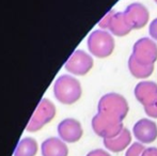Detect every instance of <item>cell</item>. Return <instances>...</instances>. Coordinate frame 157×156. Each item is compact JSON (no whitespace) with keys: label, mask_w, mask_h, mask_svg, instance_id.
Returning a JSON list of instances; mask_svg holds the SVG:
<instances>
[{"label":"cell","mask_w":157,"mask_h":156,"mask_svg":"<svg viewBox=\"0 0 157 156\" xmlns=\"http://www.w3.org/2000/svg\"><path fill=\"white\" fill-rule=\"evenodd\" d=\"M132 56L138 63L154 65L157 61V44L149 38L139 39L132 46Z\"/></svg>","instance_id":"8992f818"},{"label":"cell","mask_w":157,"mask_h":156,"mask_svg":"<svg viewBox=\"0 0 157 156\" xmlns=\"http://www.w3.org/2000/svg\"><path fill=\"white\" fill-rule=\"evenodd\" d=\"M93 58L85 50L77 49L65 62V69L74 75L83 76L93 67Z\"/></svg>","instance_id":"52a82bcc"},{"label":"cell","mask_w":157,"mask_h":156,"mask_svg":"<svg viewBox=\"0 0 157 156\" xmlns=\"http://www.w3.org/2000/svg\"><path fill=\"white\" fill-rule=\"evenodd\" d=\"M87 156H111L107 151L103 150V149H95V150L90 151L87 154Z\"/></svg>","instance_id":"44dd1931"},{"label":"cell","mask_w":157,"mask_h":156,"mask_svg":"<svg viewBox=\"0 0 157 156\" xmlns=\"http://www.w3.org/2000/svg\"><path fill=\"white\" fill-rule=\"evenodd\" d=\"M41 153L42 156H67L68 148L60 138L50 137L43 141Z\"/></svg>","instance_id":"4fadbf2b"},{"label":"cell","mask_w":157,"mask_h":156,"mask_svg":"<svg viewBox=\"0 0 157 156\" xmlns=\"http://www.w3.org/2000/svg\"><path fill=\"white\" fill-rule=\"evenodd\" d=\"M58 136L65 143H75L79 141L83 135L81 123L73 118H66L59 123L57 127Z\"/></svg>","instance_id":"ba28073f"},{"label":"cell","mask_w":157,"mask_h":156,"mask_svg":"<svg viewBox=\"0 0 157 156\" xmlns=\"http://www.w3.org/2000/svg\"><path fill=\"white\" fill-rule=\"evenodd\" d=\"M114 13H116V11H114V10H110L109 12H108L107 14H106L105 16H104L103 18H101V21H99L98 26L103 30L108 29V28H109V25H110V23H111L112 16H113Z\"/></svg>","instance_id":"ac0fdd59"},{"label":"cell","mask_w":157,"mask_h":156,"mask_svg":"<svg viewBox=\"0 0 157 156\" xmlns=\"http://www.w3.org/2000/svg\"><path fill=\"white\" fill-rule=\"evenodd\" d=\"M145 150V146L140 142H134L126 150L125 156H142Z\"/></svg>","instance_id":"e0dca14e"},{"label":"cell","mask_w":157,"mask_h":156,"mask_svg":"<svg viewBox=\"0 0 157 156\" xmlns=\"http://www.w3.org/2000/svg\"><path fill=\"white\" fill-rule=\"evenodd\" d=\"M144 111L147 115V117L152 119H157V102L151 106L144 107Z\"/></svg>","instance_id":"d6986e66"},{"label":"cell","mask_w":157,"mask_h":156,"mask_svg":"<svg viewBox=\"0 0 157 156\" xmlns=\"http://www.w3.org/2000/svg\"><path fill=\"white\" fill-rule=\"evenodd\" d=\"M55 116H56L55 104L48 98H42L26 126V131L29 133H35L40 131L46 124L52 122Z\"/></svg>","instance_id":"5b68a950"},{"label":"cell","mask_w":157,"mask_h":156,"mask_svg":"<svg viewBox=\"0 0 157 156\" xmlns=\"http://www.w3.org/2000/svg\"><path fill=\"white\" fill-rule=\"evenodd\" d=\"M124 16L129 25V27L132 29H141L145 27L149 21L150 13L147 9L139 2L130 3L124 11Z\"/></svg>","instance_id":"9c48e42d"},{"label":"cell","mask_w":157,"mask_h":156,"mask_svg":"<svg viewBox=\"0 0 157 156\" xmlns=\"http://www.w3.org/2000/svg\"><path fill=\"white\" fill-rule=\"evenodd\" d=\"M129 111V106L123 95L110 92L101 97L97 105V112L123 121Z\"/></svg>","instance_id":"7a4b0ae2"},{"label":"cell","mask_w":157,"mask_h":156,"mask_svg":"<svg viewBox=\"0 0 157 156\" xmlns=\"http://www.w3.org/2000/svg\"><path fill=\"white\" fill-rule=\"evenodd\" d=\"M142 156H157V148L156 146H150L145 148Z\"/></svg>","instance_id":"7402d4cb"},{"label":"cell","mask_w":157,"mask_h":156,"mask_svg":"<svg viewBox=\"0 0 157 156\" xmlns=\"http://www.w3.org/2000/svg\"><path fill=\"white\" fill-rule=\"evenodd\" d=\"M108 29L110 30V33L117 36H125L132 31V28L126 21L123 12L114 13Z\"/></svg>","instance_id":"5bb4252c"},{"label":"cell","mask_w":157,"mask_h":156,"mask_svg":"<svg viewBox=\"0 0 157 156\" xmlns=\"http://www.w3.org/2000/svg\"><path fill=\"white\" fill-rule=\"evenodd\" d=\"M91 125L94 133L103 139H112L120 135L124 128L123 121L99 112H97L92 119Z\"/></svg>","instance_id":"277c9868"},{"label":"cell","mask_w":157,"mask_h":156,"mask_svg":"<svg viewBox=\"0 0 157 156\" xmlns=\"http://www.w3.org/2000/svg\"><path fill=\"white\" fill-rule=\"evenodd\" d=\"M132 134H130V131L124 127L120 135L112 138V139H104L103 143L104 146L110 152L120 153L124 150H127L128 146L132 143Z\"/></svg>","instance_id":"7c38bea8"},{"label":"cell","mask_w":157,"mask_h":156,"mask_svg":"<svg viewBox=\"0 0 157 156\" xmlns=\"http://www.w3.org/2000/svg\"><path fill=\"white\" fill-rule=\"evenodd\" d=\"M149 32H150V36H152V39L157 41V17L155 19H153L152 23L150 24Z\"/></svg>","instance_id":"ffe728a7"},{"label":"cell","mask_w":157,"mask_h":156,"mask_svg":"<svg viewBox=\"0 0 157 156\" xmlns=\"http://www.w3.org/2000/svg\"><path fill=\"white\" fill-rule=\"evenodd\" d=\"M128 70H129L130 74L134 77L138 79H145L149 78L150 76L153 74L154 71V65H143L138 63L134 59V57L130 55L128 58Z\"/></svg>","instance_id":"2e32d148"},{"label":"cell","mask_w":157,"mask_h":156,"mask_svg":"<svg viewBox=\"0 0 157 156\" xmlns=\"http://www.w3.org/2000/svg\"><path fill=\"white\" fill-rule=\"evenodd\" d=\"M37 150L39 146L36 140L31 137H25L18 141L13 156H35Z\"/></svg>","instance_id":"9a60e30c"},{"label":"cell","mask_w":157,"mask_h":156,"mask_svg":"<svg viewBox=\"0 0 157 156\" xmlns=\"http://www.w3.org/2000/svg\"><path fill=\"white\" fill-rule=\"evenodd\" d=\"M88 49L96 58H107L114 50V39L106 30H94L88 38Z\"/></svg>","instance_id":"3957f363"},{"label":"cell","mask_w":157,"mask_h":156,"mask_svg":"<svg viewBox=\"0 0 157 156\" xmlns=\"http://www.w3.org/2000/svg\"><path fill=\"white\" fill-rule=\"evenodd\" d=\"M132 134L140 143H152L157 139V124L150 119H140L135 123Z\"/></svg>","instance_id":"30bf717a"},{"label":"cell","mask_w":157,"mask_h":156,"mask_svg":"<svg viewBox=\"0 0 157 156\" xmlns=\"http://www.w3.org/2000/svg\"><path fill=\"white\" fill-rule=\"evenodd\" d=\"M136 100L144 107L151 106L157 102V83L154 81L143 80L137 83L134 90Z\"/></svg>","instance_id":"8fae6325"},{"label":"cell","mask_w":157,"mask_h":156,"mask_svg":"<svg viewBox=\"0 0 157 156\" xmlns=\"http://www.w3.org/2000/svg\"><path fill=\"white\" fill-rule=\"evenodd\" d=\"M54 94L61 104L72 105L81 97L82 89L78 79L71 75H61L54 85Z\"/></svg>","instance_id":"6da1fadb"},{"label":"cell","mask_w":157,"mask_h":156,"mask_svg":"<svg viewBox=\"0 0 157 156\" xmlns=\"http://www.w3.org/2000/svg\"><path fill=\"white\" fill-rule=\"evenodd\" d=\"M154 1H155V2H156V3H157V0H154Z\"/></svg>","instance_id":"603a6c76"}]
</instances>
